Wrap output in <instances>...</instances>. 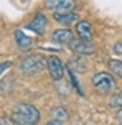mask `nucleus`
I'll return each instance as SVG.
<instances>
[{
	"mask_svg": "<svg viewBox=\"0 0 122 125\" xmlns=\"http://www.w3.org/2000/svg\"><path fill=\"white\" fill-rule=\"evenodd\" d=\"M13 119L18 125H36L40 121V112L27 103H20L13 107Z\"/></svg>",
	"mask_w": 122,
	"mask_h": 125,
	"instance_id": "nucleus-1",
	"label": "nucleus"
},
{
	"mask_svg": "<svg viewBox=\"0 0 122 125\" xmlns=\"http://www.w3.org/2000/svg\"><path fill=\"white\" fill-rule=\"evenodd\" d=\"M45 67H46V60H45L43 55H39V54H31L25 57L21 64H20V69L24 74L27 76H31V74H37L40 73Z\"/></svg>",
	"mask_w": 122,
	"mask_h": 125,
	"instance_id": "nucleus-2",
	"label": "nucleus"
},
{
	"mask_svg": "<svg viewBox=\"0 0 122 125\" xmlns=\"http://www.w3.org/2000/svg\"><path fill=\"white\" fill-rule=\"evenodd\" d=\"M92 86L103 94H110L116 89V81L113 74L107 72H100L92 76Z\"/></svg>",
	"mask_w": 122,
	"mask_h": 125,
	"instance_id": "nucleus-3",
	"label": "nucleus"
},
{
	"mask_svg": "<svg viewBox=\"0 0 122 125\" xmlns=\"http://www.w3.org/2000/svg\"><path fill=\"white\" fill-rule=\"evenodd\" d=\"M45 6L54 13H67L76 8V0H46Z\"/></svg>",
	"mask_w": 122,
	"mask_h": 125,
	"instance_id": "nucleus-4",
	"label": "nucleus"
},
{
	"mask_svg": "<svg viewBox=\"0 0 122 125\" xmlns=\"http://www.w3.org/2000/svg\"><path fill=\"white\" fill-rule=\"evenodd\" d=\"M46 67H48V72L51 74V77L54 81H61L64 76V66L61 60L57 57V55H51L48 60H46Z\"/></svg>",
	"mask_w": 122,
	"mask_h": 125,
	"instance_id": "nucleus-5",
	"label": "nucleus"
},
{
	"mask_svg": "<svg viewBox=\"0 0 122 125\" xmlns=\"http://www.w3.org/2000/svg\"><path fill=\"white\" fill-rule=\"evenodd\" d=\"M69 46L74 54H79V55H92V54H95V46L91 43V40L78 39V40H73Z\"/></svg>",
	"mask_w": 122,
	"mask_h": 125,
	"instance_id": "nucleus-6",
	"label": "nucleus"
},
{
	"mask_svg": "<svg viewBox=\"0 0 122 125\" xmlns=\"http://www.w3.org/2000/svg\"><path fill=\"white\" fill-rule=\"evenodd\" d=\"M46 27H48V20H46V17H45L43 13H36V15H34V18L31 20V22H28V24L25 25L27 30L34 31V33L39 34V36L45 34V31H46Z\"/></svg>",
	"mask_w": 122,
	"mask_h": 125,
	"instance_id": "nucleus-7",
	"label": "nucleus"
},
{
	"mask_svg": "<svg viewBox=\"0 0 122 125\" xmlns=\"http://www.w3.org/2000/svg\"><path fill=\"white\" fill-rule=\"evenodd\" d=\"M52 40L58 45H70L74 40L73 31L69 28H58L52 33Z\"/></svg>",
	"mask_w": 122,
	"mask_h": 125,
	"instance_id": "nucleus-8",
	"label": "nucleus"
},
{
	"mask_svg": "<svg viewBox=\"0 0 122 125\" xmlns=\"http://www.w3.org/2000/svg\"><path fill=\"white\" fill-rule=\"evenodd\" d=\"M76 34H78L79 39L91 40L92 39V27L88 21H79L76 24Z\"/></svg>",
	"mask_w": 122,
	"mask_h": 125,
	"instance_id": "nucleus-9",
	"label": "nucleus"
},
{
	"mask_svg": "<svg viewBox=\"0 0 122 125\" xmlns=\"http://www.w3.org/2000/svg\"><path fill=\"white\" fill-rule=\"evenodd\" d=\"M54 20L61 24V25H64V27H69L71 25L73 22H76L79 20V15L78 13H74V12H67V13H54Z\"/></svg>",
	"mask_w": 122,
	"mask_h": 125,
	"instance_id": "nucleus-10",
	"label": "nucleus"
},
{
	"mask_svg": "<svg viewBox=\"0 0 122 125\" xmlns=\"http://www.w3.org/2000/svg\"><path fill=\"white\" fill-rule=\"evenodd\" d=\"M70 70H73V72H81V73H83V72H86V62H85V60H83V55H74L71 60H70V62H69V66H67Z\"/></svg>",
	"mask_w": 122,
	"mask_h": 125,
	"instance_id": "nucleus-11",
	"label": "nucleus"
},
{
	"mask_svg": "<svg viewBox=\"0 0 122 125\" xmlns=\"http://www.w3.org/2000/svg\"><path fill=\"white\" fill-rule=\"evenodd\" d=\"M15 42H17V46L20 49H27V48H30V46L33 45V39L25 36L24 31H21V30L15 31Z\"/></svg>",
	"mask_w": 122,
	"mask_h": 125,
	"instance_id": "nucleus-12",
	"label": "nucleus"
},
{
	"mask_svg": "<svg viewBox=\"0 0 122 125\" xmlns=\"http://www.w3.org/2000/svg\"><path fill=\"white\" fill-rule=\"evenodd\" d=\"M51 115H52V119L60 121V122H64V121L69 119V112L66 110L64 107H55L54 110L51 112Z\"/></svg>",
	"mask_w": 122,
	"mask_h": 125,
	"instance_id": "nucleus-13",
	"label": "nucleus"
},
{
	"mask_svg": "<svg viewBox=\"0 0 122 125\" xmlns=\"http://www.w3.org/2000/svg\"><path fill=\"white\" fill-rule=\"evenodd\" d=\"M109 67L116 76H119L122 79V61L121 60H110L109 61Z\"/></svg>",
	"mask_w": 122,
	"mask_h": 125,
	"instance_id": "nucleus-14",
	"label": "nucleus"
},
{
	"mask_svg": "<svg viewBox=\"0 0 122 125\" xmlns=\"http://www.w3.org/2000/svg\"><path fill=\"white\" fill-rule=\"evenodd\" d=\"M110 106L112 107H116V109H122V91L121 92H118V94H115V95L110 98Z\"/></svg>",
	"mask_w": 122,
	"mask_h": 125,
	"instance_id": "nucleus-15",
	"label": "nucleus"
},
{
	"mask_svg": "<svg viewBox=\"0 0 122 125\" xmlns=\"http://www.w3.org/2000/svg\"><path fill=\"white\" fill-rule=\"evenodd\" d=\"M0 125H18L17 121L13 118H8V116H0Z\"/></svg>",
	"mask_w": 122,
	"mask_h": 125,
	"instance_id": "nucleus-16",
	"label": "nucleus"
},
{
	"mask_svg": "<svg viewBox=\"0 0 122 125\" xmlns=\"http://www.w3.org/2000/svg\"><path fill=\"white\" fill-rule=\"evenodd\" d=\"M113 52L119 57H122V40L121 42H116L115 46H113Z\"/></svg>",
	"mask_w": 122,
	"mask_h": 125,
	"instance_id": "nucleus-17",
	"label": "nucleus"
},
{
	"mask_svg": "<svg viewBox=\"0 0 122 125\" xmlns=\"http://www.w3.org/2000/svg\"><path fill=\"white\" fill-rule=\"evenodd\" d=\"M10 66H12V62H10V61H3V62H0V74H2L5 70H8Z\"/></svg>",
	"mask_w": 122,
	"mask_h": 125,
	"instance_id": "nucleus-18",
	"label": "nucleus"
},
{
	"mask_svg": "<svg viewBox=\"0 0 122 125\" xmlns=\"http://www.w3.org/2000/svg\"><path fill=\"white\" fill-rule=\"evenodd\" d=\"M116 119H118V122L122 125V109H119V112L116 113Z\"/></svg>",
	"mask_w": 122,
	"mask_h": 125,
	"instance_id": "nucleus-19",
	"label": "nucleus"
},
{
	"mask_svg": "<svg viewBox=\"0 0 122 125\" xmlns=\"http://www.w3.org/2000/svg\"><path fill=\"white\" fill-rule=\"evenodd\" d=\"M46 125H63V122H60V121H55V119H52V121H49Z\"/></svg>",
	"mask_w": 122,
	"mask_h": 125,
	"instance_id": "nucleus-20",
	"label": "nucleus"
}]
</instances>
